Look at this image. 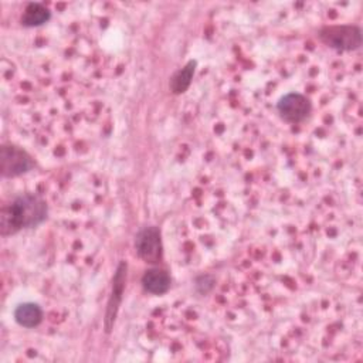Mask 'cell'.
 I'll return each mask as SVG.
<instances>
[{
	"instance_id": "1",
	"label": "cell",
	"mask_w": 363,
	"mask_h": 363,
	"mask_svg": "<svg viewBox=\"0 0 363 363\" xmlns=\"http://www.w3.org/2000/svg\"><path fill=\"white\" fill-rule=\"evenodd\" d=\"M48 207L38 194H23L1 207L0 227L3 235L16 234L23 228H33L47 218Z\"/></svg>"
},
{
	"instance_id": "2",
	"label": "cell",
	"mask_w": 363,
	"mask_h": 363,
	"mask_svg": "<svg viewBox=\"0 0 363 363\" xmlns=\"http://www.w3.org/2000/svg\"><path fill=\"white\" fill-rule=\"evenodd\" d=\"M34 162L30 155L14 145H3L0 153V172L3 177H16L33 169Z\"/></svg>"
},
{
	"instance_id": "3",
	"label": "cell",
	"mask_w": 363,
	"mask_h": 363,
	"mask_svg": "<svg viewBox=\"0 0 363 363\" xmlns=\"http://www.w3.org/2000/svg\"><path fill=\"white\" fill-rule=\"evenodd\" d=\"M320 38L336 50H356L362 44V31L356 26H333L320 31Z\"/></svg>"
},
{
	"instance_id": "4",
	"label": "cell",
	"mask_w": 363,
	"mask_h": 363,
	"mask_svg": "<svg viewBox=\"0 0 363 363\" xmlns=\"http://www.w3.org/2000/svg\"><path fill=\"white\" fill-rule=\"evenodd\" d=\"M126 272H128V264L125 261L119 262L116 272L113 275L112 279V289H111V295L108 298V303H106V312H105V330L109 333L113 328V323L116 320V315L119 312V306L122 302V295H123V289H125V284H126Z\"/></svg>"
},
{
	"instance_id": "5",
	"label": "cell",
	"mask_w": 363,
	"mask_h": 363,
	"mask_svg": "<svg viewBox=\"0 0 363 363\" xmlns=\"http://www.w3.org/2000/svg\"><path fill=\"white\" fill-rule=\"evenodd\" d=\"M311 108L309 99L299 92H289L277 104V111L281 118L291 123H298L306 119V116L311 113Z\"/></svg>"
},
{
	"instance_id": "6",
	"label": "cell",
	"mask_w": 363,
	"mask_h": 363,
	"mask_svg": "<svg viewBox=\"0 0 363 363\" xmlns=\"http://www.w3.org/2000/svg\"><path fill=\"white\" fill-rule=\"evenodd\" d=\"M138 255L146 262H157L162 258L160 231L155 225L142 228L135 240Z\"/></svg>"
},
{
	"instance_id": "7",
	"label": "cell",
	"mask_w": 363,
	"mask_h": 363,
	"mask_svg": "<svg viewBox=\"0 0 363 363\" xmlns=\"http://www.w3.org/2000/svg\"><path fill=\"white\" fill-rule=\"evenodd\" d=\"M143 288L155 295H160L170 288V275L160 268H150L142 277Z\"/></svg>"
},
{
	"instance_id": "8",
	"label": "cell",
	"mask_w": 363,
	"mask_h": 363,
	"mask_svg": "<svg viewBox=\"0 0 363 363\" xmlns=\"http://www.w3.org/2000/svg\"><path fill=\"white\" fill-rule=\"evenodd\" d=\"M14 319L20 326L24 328H34L43 319L41 308L34 302H24L20 303L14 311Z\"/></svg>"
},
{
	"instance_id": "9",
	"label": "cell",
	"mask_w": 363,
	"mask_h": 363,
	"mask_svg": "<svg viewBox=\"0 0 363 363\" xmlns=\"http://www.w3.org/2000/svg\"><path fill=\"white\" fill-rule=\"evenodd\" d=\"M196 67H197V61L190 60L183 68L174 72V75L170 79V89L173 94H183L184 91H187V88L191 84Z\"/></svg>"
},
{
	"instance_id": "10",
	"label": "cell",
	"mask_w": 363,
	"mask_h": 363,
	"mask_svg": "<svg viewBox=\"0 0 363 363\" xmlns=\"http://www.w3.org/2000/svg\"><path fill=\"white\" fill-rule=\"evenodd\" d=\"M51 17V13L48 9L41 3H30L27 4L23 16H21V24L26 27H38L47 23Z\"/></svg>"
}]
</instances>
